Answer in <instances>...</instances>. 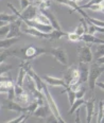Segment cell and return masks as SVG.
I'll return each mask as SVG.
<instances>
[{
    "label": "cell",
    "instance_id": "1",
    "mask_svg": "<svg viewBox=\"0 0 104 123\" xmlns=\"http://www.w3.org/2000/svg\"><path fill=\"white\" fill-rule=\"evenodd\" d=\"M102 73H104V68L102 65L98 64L97 62L91 64V66L89 67V74H88V86H89L91 92L95 91L97 80L100 78V75Z\"/></svg>",
    "mask_w": 104,
    "mask_h": 123
},
{
    "label": "cell",
    "instance_id": "2",
    "mask_svg": "<svg viewBox=\"0 0 104 123\" xmlns=\"http://www.w3.org/2000/svg\"><path fill=\"white\" fill-rule=\"evenodd\" d=\"M43 92H44V94H45L46 101H47V103H48V105H49L50 109H51V112L54 115V117L56 118L57 122L59 123H65V120L62 118V116H61L59 107H57V105H56V103H55L53 97L51 96V93L49 92V89H48V87L46 86L45 82H44V84H43Z\"/></svg>",
    "mask_w": 104,
    "mask_h": 123
},
{
    "label": "cell",
    "instance_id": "3",
    "mask_svg": "<svg viewBox=\"0 0 104 123\" xmlns=\"http://www.w3.org/2000/svg\"><path fill=\"white\" fill-rule=\"evenodd\" d=\"M78 57L79 61L82 63L90 64L93 60V54L91 52V45L85 43L78 48Z\"/></svg>",
    "mask_w": 104,
    "mask_h": 123
},
{
    "label": "cell",
    "instance_id": "4",
    "mask_svg": "<svg viewBox=\"0 0 104 123\" xmlns=\"http://www.w3.org/2000/svg\"><path fill=\"white\" fill-rule=\"evenodd\" d=\"M49 53L48 49L44 48H37L34 46H29V47H24V61H31L36 58L37 56H40L43 54H47Z\"/></svg>",
    "mask_w": 104,
    "mask_h": 123
},
{
    "label": "cell",
    "instance_id": "5",
    "mask_svg": "<svg viewBox=\"0 0 104 123\" xmlns=\"http://www.w3.org/2000/svg\"><path fill=\"white\" fill-rule=\"evenodd\" d=\"M1 108L6 109V111H12L16 112H26L30 116L29 114V107L28 106H22L18 102L14 101V100H6L3 103L1 104Z\"/></svg>",
    "mask_w": 104,
    "mask_h": 123
},
{
    "label": "cell",
    "instance_id": "6",
    "mask_svg": "<svg viewBox=\"0 0 104 123\" xmlns=\"http://www.w3.org/2000/svg\"><path fill=\"white\" fill-rule=\"evenodd\" d=\"M48 50H49V54H51L59 63H61L64 66H67L68 64L67 52H66L64 48H50Z\"/></svg>",
    "mask_w": 104,
    "mask_h": 123
},
{
    "label": "cell",
    "instance_id": "7",
    "mask_svg": "<svg viewBox=\"0 0 104 123\" xmlns=\"http://www.w3.org/2000/svg\"><path fill=\"white\" fill-rule=\"evenodd\" d=\"M55 1H56L57 3H61V4H63V6H68L69 7V12L70 13L78 12L79 14L82 15L83 18H85V19H88V17H89L87 15V13H85L82 9H81L80 6H78L77 2H73V1H71V0H55Z\"/></svg>",
    "mask_w": 104,
    "mask_h": 123
},
{
    "label": "cell",
    "instance_id": "8",
    "mask_svg": "<svg viewBox=\"0 0 104 123\" xmlns=\"http://www.w3.org/2000/svg\"><path fill=\"white\" fill-rule=\"evenodd\" d=\"M24 25V21H22L20 18H18L16 21L11 22L10 24V32L7 34V38H14V37H19L20 35V25Z\"/></svg>",
    "mask_w": 104,
    "mask_h": 123
},
{
    "label": "cell",
    "instance_id": "9",
    "mask_svg": "<svg viewBox=\"0 0 104 123\" xmlns=\"http://www.w3.org/2000/svg\"><path fill=\"white\" fill-rule=\"evenodd\" d=\"M42 80L46 82L48 85L50 86H54V87H67L66 85V82L64 79H60V78H54V76H51V75H44L42 76Z\"/></svg>",
    "mask_w": 104,
    "mask_h": 123
},
{
    "label": "cell",
    "instance_id": "10",
    "mask_svg": "<svg viewBox=\"0 0 104 123\" xmlns=\"http://www.w3.org/2000/svg\"><path fill=\"white\" fill-rule=\"evenodd\" d=\"M50 114H52L51 109H50L48 103H46L44 105H39L36 108V111L33 112V116H35L36 118H39V119H46V118L49 117Z\"/></svg>",
    "mask_w": 104,
    "mask_h": 123
},
{
    "label": "cell",
    "instance_id": "11",
    "mask_svg": "<svg viewBox=\"0 0 104 123\" xmlns=\"http://www.w3.org/2000/svg\"><path fill=\"white\" fill-rule=\"evenodd\" d=\"M78 69H79V73H80V83L84 84L86 82H88V74H89L88 64L80 62L79 66H78Z\"/></svg>",
    "mask_w": 104,
    "mask_h": 123
},
{
    "label": "cell",
    "instance_id": "12",
    "mask_svg": "<svg viewBox=\"0 0 104 123\" xmlns=\"http://www.w3.org/2000/svg\"><path fill=\"white\" fill-rule=\"evenodd\" d=\"M95 101H96V98L93 97L92 99H90V100H88V101L85 102V107H86V122H87V123L91 122V120H92L93 112H95V107H96Z\"/></svg>",
    "mask_w": 104,
    "mask_h": 123
},
{
    "label": "cell",
    "instance_id": "13",
    "mask_svg": "<svg viewBox=\"0 0 104 123\" xmlns=\"http://www.w3.org/2000/svg\"><path fill=\"white\" fill-rule=\"evenodd\" d=\"M37 13H38V7H36L31 3L27 9H24V11L20 13V14H21V16L24 17V18H27L29 20H34L35 17H36V15H37Z\"/></svg>",
    "mask_w": 104,
    "mask_h": 123
},
{
    "label": "cell",
    "instance_id": "14",
    "mask_svg": "<svg viewBox=\"0 0 104 123\" xmlns=\"http://www.w3.org/2000/svg\"><path fill=\"white\" fill-rule=\"evenodd\" d=\"M38 11L40 13H43L44 15H46V16L49 18L50 24H51L53 29L54 30H62L61 29V25H60V22H59V20H57V18L49 11V10H47V9H38Z\"/></svg>",
    "mask_w": 104,
    "mask_h": 123
},
{
    "label": "cell",
    "instance_id": "15",
    "mask_svg": "<svg viewBox=\"0 0 104 123\" xmlns=\"http://www.w3.org/2000/svg\"><path fill=\"white\" fill-rule=\"evenodd\" d=\"M24 33H27V34L31 35L33 37H37V38H47V39H49V33H45V32H42V31L35 29V28H24L22 29Z\"/></svg>",
    "mask_w": 104,
    "mask_h": 123
},
{
    "label": "cell",
    "instance_id": "16",
    "mask_svg": "<svg viewBox=\"0 0 104 123\" xmlns=\"http://www.w3.org/2000/svg\"><path fill=\"white\" fill-rule=\"evenodd\" d=\"M81 40L84 42L85 43H89V45H99V43H104V40L101 39V38H98L91 34H88V33H85L84 35L81 36Z\"/></svg>",
    "mask_w": 104,
    "mask_h": 123
},
{
    "label": "cell",
    "instance_id": "17",
    "mask_svg": "<svg viewBox=\"0 0 104 123\" xmlns=\"http://www.w3.org/2000/svg\"><path fill=\"white\" fill-rule=\"evenodd\" d=\"M18 37H14V38H6V39H0V49H9L11 48L14 43H16L18 42Z\"/></svg>",
    "mask_w": 104,
    "mask_h": 123
},
{
    "label": "cell",
    "instance_id": "18",
    "mask_svg": "<svg viewBox=\"0 0 104 123\" xmlns=\"http://www.w3.org/2000/svg\"><path fill=\"white\" fill-rule=\"evenodd\" d=\"M15 100L16 102H18L20 105L22 106H28L30 104V96L27 91H24L22 93H20L19 96H16L15 97Z\"/></svg>",
    "mask_w": 104,
    "mask_h": 123
},
{
    "label": "cell",
    "instance_id": "19",
    "mask_svg": "<svg viewBox=\"0 0 104 123\" xmlns=\"http://www.w3.org/2000/svg\"><path fill=\"white\" fill-rule=\"evenodd\" d=\"M68 32H63L62 30H54L53 29L51 32L49 33V39L50 40H57L62 37H66Z\"/></svg>",
    "mask_w": 104,
    "mask_h": 123
},
{
    "label": "cell",
    "instance_id": "20",
    "mask_svg": "<svg viewBox=\"0 0 104 123\" xmlns=\"http://www.w3.org/2000/svg\"><path fill=\"white\" fill-rule=\"evenodd\" d=\"M33 6H35L38 9H47L49 10L51 6V1L50 0H30Z\"/></svg>",
    "mask_w": 104,
    "mask_h": 123
},
{
    "label": "cell",
    "instance_id": "21",
    "mask_svg": "<svg viewBox=\"0 0 104 123\" xmlns=\"http://www.w3.org/2000/svg\"><path fill=\"white\" fill-rule=\"evenodd\" d=\"M85 99L84 98H81V99H77L74 101V103L71 105V107H70V111H68V115H72L74 114L75 111L77 109L80 108V106H82V105H85Z\"/></svg>",
    "mask_w": 104,
    "mask_h": 123
},
{
    "label": "cell",
    "instance_id": "22",
    "mask_svg": "<svg viewBox=\"0 0 104 123\" xmlns=\"http://www.w3.org/2000/svg\"><path fill=\"white\" fill-rule=\"evenodd\" d=\"M18 19V16L16 14H6V13H0V20H3L6 22H14Z\"/></svg>",
    "mask_w": 104,
    "mask_h": 123
},
{
    "label": "cell",
    "instance_id": "23",
    "mask_svg": "<svg viewBox=\"0 0 104 123\" xmlns=\"http://www.w3.org/2000/svg\"><path fill=\"white\" fill-rule=\"evenodd\" d=\"M92 54H93V58H95L96 61H97L98 58L104 56V43H99V45H97L96 50L93 51Z\"/></svg>",
    "mask_w": 104,
    "mask_h": 123
},
{
    "label": "cell",
    "instance_id": "24",
    "mask_svg": "<svg viewBox=\"0 0 104 123\" xmlns=\"http://www.w3.org/2000/svg\"><path fill=\"white\" fill-rule=\"evenodd\" d=\"M35 21H37V22H39V24H43V25H51V24H50V20L49 18H48L46 15H44L43 13H40L38 11V13H37V15H36V17H35ZM52 27V25H51Z\"/></svg>",
    "mask_w": 104,
    "mask_h": 123
},
{
    "label": "cell",
    "instance_id": "25",
    "mask_svg": "<svg viewBox=\"0 0 104 123\" xmlns=\"http://www.w3.org/2000/svg\"><path fill=\"white\" fill-rule=\"evenodd\" d=\"M97 122L98 123H104V109H103V101L99 102V111L97 116Z\"/></svg>",
    "mask_w": 104,
    "mask_h": 123
},
{
    "label": "cell",
    "instance_id": "26",
    "mask_svg": "<svg viewBox=\"0 0 104 123\" xmlns=\"http://www.w3.org/2000/svg\"><path fill=\"white\" fill-rule=\"evenodd\" d=\"M28 117H29V115L26 114V112H22L21 115H20L19 117L15 118V119H12V120H9V121H6V123H20V122H26Z\"/></svg>",
    "mask_w": 104,
    "mask_h": 123
},
{
    "label": "cell",
    "instance_id": "27",
    "mask_svg": "<svg viewBox=\"0 0 104 123\" xmlns=\"http://www.w3.org/2000/svg\"><path fill=\"white\" fill-rule=\"evenodd\" d=\"M13 68H14L13 65H9V64H4V63L0 64V75H2V74H6Z\"/></svg>",
    "mask_w": 104,
    "mask_h": 123
},
{
    "label": "cell",
    "instance_id": "28",
    "mask_svg": "<svg viewBox=\"0 0 104 123\" xmlns=\"http://www.w3.org/2000/svg\"><path fill=\"white\" fill-rule=\"evenodd\" d=\"M66 37H67L68 42H70V43H78V42H80L81 40V36L80 35H78L77 33H74V32L68 33Z\"/></svg>",
    "mask_w": 104,
    "mask_h": 123
},
{
    "label": "cell",
    "instance_id": "29",
    "mask_svg": "<svg viewBox=\"0 0 104 123\" xmlns=\"http://www.w3.org/2000/svg\"><path fill=\"white\" fill-rule=\"evenodd\" d=\"M9 32H10V25H6L0 27V38L6 37Z\"/></svg>",
    "mask_w": 104,
    "mask_h": 123
},
{
    "label": "cell",
    "instance_id": "30",
    "mask_svg": "<svg viewBox=\"0 0 104 123\" xmlns=\"http://www.w3.org/2000/svg\"><path fill=\"white\" fill-rule=\"evenodd\" d=\"M19 4H20L19 11L22 12L24 9H27V7L31 4V1H30V0H19Z\"/></svg>",
    "mask_w": 104,
    "mask_h": 123
},
{
    "label": "cell",
    "instance_id": "31",
    "mask_svg": "<svg viewBox=\"0 0 104 123\" xmlns=\"http://www.w3.org/2000/svg\"><path fill=\"white\" fill-rule=\"evenodd\" d=\"M9 56H10V53H9V51H7V49L3 50L2 52H0V64L4 63V61H6Z\"/></svg>",
    "mask_w": 104,
    "mask_h": 123
},
{
    "label": "cell",
    "instance_id": "32",
    "mask_svg": "<svg viewBox=\"0 0 104 123\" xmlns=\"http://www.w3.org/2000/svg\"><path fill=\"white\" fill-rule=\"evenodd\" d=\"M14 86L11 87V88H10L9 90H7V92H6V93H7L6 99L7 100H14L15 99V89H14Z\"/></svg>",
    "mask_w": 104,
    "mask_h": 123
},
{
    "label": "cell",
    "instance_id": "33",
    "mask_svg": "<svg viewBox=\"0 0 104 123\" xmlns=\"http://www.w3.org/2000/svg\"><path fill=\"white\" fill-rule=\"evenodd\" d=\"M85 91H86V89L84 88V87H81L79 90L75 92V97H77V99H81V98H84V96H85Z\"/></svg>",
    "mask_w": 104,
    "mask_h": 123
},
{
    "label": "cell",
    "instance_id": "34",
    "mask_svg": "<svg viewBox=\"0 0 104 123\" xmlns=\"http://www.w3.org/2000/svg\"><path fill=\"white\" fill-rule=\"evenodd\" d=\"M74 122L75 123L81 122V119H80V111H79V109L75 111V119H74Z\"/></svg>",
    "mask_w": 104,
    "mask_h": 123
},
{
    "label": "cell",
    "instance_id": "35",
    "mask_svg": "<svg viewBox=\"0 0 104 123\" xmlns=\"http://www.w3.org/2000/svg\"><path fill=\"white\" fill-rule=\"evenodd\" d=\"M96 86H98L99 88H101L104 91V83H102V82H97V83H96Z\"/></svg>",
    "mask_w": 104,
    "mask_h": 123
},
{
    "label": "cell",
    "instance_id": "36",
    "mask_svg": "<svg viewBox=\"0 0 104 123\" xmlns=\"http://www.w3.org/2000/svg\"><path fill=\"white\" fill-rule=\"evenodd\" d=\"M97 63L100 64V65H104V56H102V57H100V58H98Z\"/></svg>",
    "mask_w": 104,
    "mask_h": 123
},
{
    "label": "cell",
    "instance_id": "37",
    "mask_svg": "<svg viewBox=\"0 0 104 123\" xmlns=\"http://www.w3.org/2000/svg\"><path fill=\"white\" fill-rule=\"evenodd\" d=\"M6 24H7V22L3 21V20H0V27H2V25H6Z\"/></svg>",
    "mask_w": 104,
    "mask_h": 123
},
{
    "label": "cell",
    "instance_id": "38",
    "mask_svg": "<svg viewBox=\"0 0 104 123\" xmlns=\"http://www.w3.org/2000/svg\"><path fill=\"white\" fill-rule=\"evenodd\" d=\"M71 1H73V2H77V3H78V2H80V1H82V0H71Z\"/></svg>",
    "mask_w": 104,
    "mask_h": 123
},
{
    "label": "cell",
    "instance_id": "39",
    "mask_svg": "<svg viewBox=\"0 0 104 123\" xmlns=\"http://www.w3.org/2000/svg\"><path fill=\"white\" fill-rule=\"evenodd\" d=\"M103 109H104V101H103Z\"/></svg>",
    "mask_w": 104,
    "mask_h": 123
},
{
    "label": "cell",
    "instance_id": "40",
    "mask_svg": "<svg viewBox=\"0 0 104 123\" xmlns=\"http://www.w3.org/2000/svg\"><path fill=\"white\" fill-rule=\"evenodd\" d=\"M0 108H1V104H0Z\"/></svg>",
    "mask_w": 104,
    "mask_h": 123
},
{
    "label": "cell",
    "instance_id": "41",
    "mask_svg": "<svg viewBox=\"0 0 104 123\" xmlns=\"http://www.w3.org/2000/svg\"><path fill=\"white\" fill-rule=\"evenodd\" d=\"M102 13H104V10H103V11H102Z\"/></svg>",
    "mask_w": 104,
    "mask_h": 123
}]
</instances>
